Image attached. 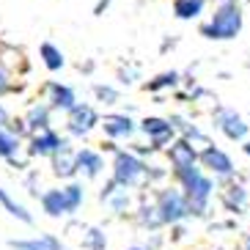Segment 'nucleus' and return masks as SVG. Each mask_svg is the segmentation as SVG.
<instances>
[{
  "label": "nucleus",
  "mask_w": 250,
  "mask_h": 250,
  "mask_svg": "<svg viewBox=\"0 0 250 250\" xmlns=\"http://www.w3.org/2000/svg\"><path fill=\"white\" fill-rule=\"evenodd\" d=\"M173 179L179 182V187L187 195V204H190V217H206L209 214V201L214 195V182L209 173H204V168L192 165L187 170H176Z\"/></svg>",
  "instance_id": "1"
},
{
  "label": "nucleus",
  "mask_w": 250,
  "mask_h": 250,
  "mask_svg": "<svg viewBox=\"0 0 250 250\" xmlns=\"http://www.w3.org/2000/svg\"><path fill=\"white\" fill-rule=\"evenodd\" d=\"M239 30H242V6L239 0H226L217 3L209 22L201 25V36L212 42H231L239 36Z\"/></svg>",
  "instance_id": "2"
},
{
  "label": "nucleus",
  "mask_w": 250,
  "mask_h": 250,
  "mask_svg": "<svg viewBox=\"0 0 250 250\" xmlns=\"http://www.w3.org/2000/svg\"><path fill=\"white\" fill-rule=\"evenodd\" d=\"M146 173H148V162L138 154V151H124L118 148L113 154V179H116L121 187L132 190V187H140L146 182Z\"/></svg>",
  "instance_id": "3"
},
{
  "label": "nucleus",
  "mask_w": 250,
  "mask_h": 250,
  "mask_svg": "<svg viewBox=\"0 0 250 250\" xmlns=\"http://www.w3.org/2000/svg\"><path fill=\"white\" fill-rule=\"evenodd\" d=\"M154 201L165 226H176V223H184L190 217V204H187V195L182 187H162Z\"/></svg>",
  "instance_id": "4"
},
{
  "label": "nucleus",
  "mask_w": 250,
  "mask_h": 250,
  "mask_svg": "<svg viewBox=\"0 0 250 250\" xmlns=\"http://www.w3.org/2000/svg\"><path fill=\"white\" fill-rule=\"evenodd\" d=\"M140 132L148 138V143H151V148L154 151H160V148L170 146L173 140H176V129H173V124H170V118H160V116H146L143 121H140Z\"/></svg>",
  "instance_id": "5"
},
{
  "label": "nucleus",
  "mask_w": 250,
  "mask_h": 250,
  "mask_svg": "<svg viewBox=\"0 0 250 250\" xmlns=\"http://www.w3.org/2000/svg\"><path fill=\"white\" fill-rule=\"evenodd\" d=\"M201 168L206 170V173H212L214 179H231L234 176V160L223 151V148H217L214 143H209V146L201 148Z\"/></svg>",
  "instance_id": "6"
},
{
  "label": "nucleus",
  "mask_w": 250,
  "mask_h": 250,
  "mask_svg": "<svg viewBox=\"0 0 250 250\" xmlns=\"http://www.w3.org/2000/svg\"><path fill=\"white\" fill-rule=\"evenodd\" d=\"M214 126H217L228 140H234V143H245V140H248L250 126L245 124V118L239 116L234 107H217V110H214Z\"/></svg>",
  "instance_id": "7"
},
{
  "label": "nucleus",
  "mask_w": 250,
  "mask_h": 250,
  "mask_svg": "<svg viewBox=\"0 0 250 250\" xmlns=\"http://www.w3.org/2000/svg\"><path fill=\"white\" fill-rule=\"evenodd\" d=\"M99 124H102V118H99V113L91 104H74L72 110L66 113V129L74 138H85Z\"/></svg>",
  "instance_id": "8"
},
{
  "label": "nucleus",
  "mask_w": 250,
  "mask_h": 250,
  "mask_svg": "<svg viewBox=\"0 0 250 250\" xmlns=\"http://www.w3.org/2000/svg\"><path fill=\"white\" fill-rule=\"evenodd\" d=\"M168 160H170V170H187L192 165H198L201 151L195 148V143H190L187 138H176L168 146Z\"/></svg>",
  "instance_id": "9"
},
{
  "label": "nucleus",
  "mask_w": 250,
  "mask_h": 250,
  "mask_svg": "<svg viewBox=\"0 0 250 250\" xmlns=\"http://www.w3.org/2000/svg\"><path fill=\"white\" fill-rule=\"evenodd\" d=\"M63 146H69V143L61 138L58 132H52V129H39V132L30 138L28 151L33 157H52V154H58Z\"/></svg>",
  "instance_id": "10"
},
{
  "label": "nucleus",
  "mask_w": 250,
  "mask_h": 250,
  "mask_svg": "<svg viewBox=\"0 0 250 250\" xmlns=\"http://www.w3.org/2000/svg\"><path fill=\"white\" fill-rule=\"evenodd\" d=\"M99 126H102L104 135H107V138H113V140L132 138V135L140 129V124H135L126 113H107V116H102V124H99Z\"/></svg>",
  "instance_id": "11"
},
{
  "label": "nucleus",
  "mask_w": 250,
  "mask_h": 250,
  "mask_svg": "<svg viewBox=\"0 0 250 250\" xmlns=\"http://www.w3.org/2000/svg\"><path fill=\"white\" fill-rule=\"evenodd\" d=\"M248 201H250V195H248V187H245V184L231 182L220 190V204H223V209L231 212V214H242Z\"/></svg>",
  "instance_id": "12"
},
{
  "label": "nucleus",
  "mask_w": 250,
  "mask_h": 250,
  "mask_svg": "<svg viewBox=\"0 0 250 250\" xmlns=\"http://www.w3.org/2000/svg\"><path fill=\"white\" fill-rule=\"evenodd\" d=\"M135 220H138V226L143 228V231H148V234H157V231L165 226L160 209H157V201H140L138 212H135Z\"/></svg>",
  "instance_id": "13"
},
{
  "label": "nucleus",
  "mask_w": 250,
  "mask_h": 250,
  "mask_svg": "<svg viewBox=\"0 0 250 250\" xmlns=\"http://www.w3.org/2000/svg\"><path fill=\"white\" fill-rule=\"evenodd\" d=\"M47 94H50V107L55 110H72L74 104H77V94L74 88L63 85V83H47Z\"/></svg>",
  "instance_id": "14"
},
{
  "label": "nucleus",
  "mask_w": 250,
  "mask_h": 250,
  "mask_svg": "<svg viewBox=\"0 0 250 250\" xmlns=\"http://www.w3.org/2000/svg\"><path fill=\"white\" fill-rule=\"evenodd\" d=\"M77 170H80L85 179H96L104 170L102 154L94 151V148H80V151H77Z\"/></svg>",
  "instance_id": "15"
},
{
  "label": "nucleus",
  "mask_w": 250,
  "mask_h": 250,
  "mask_svg": "<svg viewBox=\"0 0 250 250\" xmlns=\"http://www.w3.org/2000/svg\"><path fill=\"white\" fill-rule=\"evenodd\" d=\"M8 248L14 250H66L61 239H55L52 234H44V236H36V239H11Z\"/></svg>",
  "instance_id": "16"
},
{
  "label": "nucleus",
  "mask_w": 250,
  "mask_h": 250,
  "mask_svg": "<svg viewBox=\"0 0 250 250\" xmlns=\"http://www.w3.org/2000/svg\"><path fill=\"white\" fill-rule=\"evenodd\" d=\"M52 170H55V176H74L77 173V151H72L69 146H63L58 154H52Z\"/></svg>",
  "instance_id": "17"
},
{
  "label": "nucleus",
  "mask_w": 250,
  "mask_h": 250,
  "mask_svg": "<svg viewBox=\"0 0 250 250\" xmlns=\"http://www.w3.org/2000/svg\"><path fill=\"white\" fill-rule=\"evenodd\" d=\"M42 206H44V212L50 214V217H63L66 212V195H63V190H47L42 192Z\"/></svg>",
  "instance_id": "18"
},
{
  "label": "nucleus",
  "mask_w": 250,
  "mask_h": 250,
  "mask_svg": "<svg viewBox=\"0 0 250 250\" xmlns=\"http://www.w3.org/2000/svg\"><path fill=\"white\" fill-rule=\"evenodd\" d=\"M204 6L206 0H173V14H176V20L190 22V20H198L204 14Z\"/></svg>",
  "instance_id": "19"
},
{
  "label": "nucleus",
  "mask_w": 250,
  "mask_h": 250,
  "mask_svg": "<svg viewBox=\"0 0 250 250\" xmlns=\"http://www.w3.org/2000/svg\"><path fill=\"white\" fill-rule=\"evenodd\" d=\"M39 58H42V63H44L50 72H58V69H63V63H66L63 52L55 44H50V42H44V44L39 47Z\"/></svg>",
  "instance_id": "20"
},
{
  "label": "nucleus",
  "mask_w": 250,
  "mask_h": 250,
  "mask_svg": "<svg viewBox=\"0 0 250 250\" xmlns=\"http://www.w3.org/2000/svg\"><path fill=\"white\" fill-rule=\"evenodd\" d=\"M179 80H182V74L170 69V72L157 74L154 80H148L146 85H143V88H146L148 94H160V91H165V88H176V85H179Z\"/></svg>",
  "instance_id": "21"
},
{
  "label": "nucleus",
  "mask_w": 250,
  "mask_h": 250,
  "mask_svg": "<svg viewBox=\"0 0 250 250\" xmlns=\"http://www.w3.org/2000/svg\"><path fill=\"white\" fill-rule=\"evenodd\" d=\"M28 129H50V104H33L25 116Z\"/></svg>",
  "instance_id": "22"
},
{
  "label": "nucleus",
  "mask_w": 250,
  "mask_h": 250,
  "mask_svg": "<svg viewBox=\"0 0 250 250\" xmlns=\"http://www.w3.org/2000/svg\"><path fill=\"white\" fill-rule=\"evenodd\" d=\"M17 151H20V135H14L11 129H6V126H0V157L14 160Z\"/></svg>",
  "instance_id": "23"
},
{
  "label": "nucleus",
  "mask_w": 250,
  "mask_h": 250,
  "mask_svg": "<svg viewBox=\"0 0 250 250\" xmlns=\"http://www.w3.org/2000/svg\"><path fill=\"white\" fill-rule=\"evenodd\" d=\"M0 204L6 206V212H8V214H14L17 220H22V223H33V214H30L22 204H17V201L11 198V195H8V192L3 190V187H0Z\"/></svg>",
  "instance_id": "24"
},
{
  "label": "nucleus",
  "mask_w": 250,
  "mask_h": 250,
  "mask_svg": "<svg viewBox=\"0 0 250 250\" xmlns=\"http://www.w3.org/2000/svg\"><path fill=\"white\" fill-rule=\"evenodd\" d=\"M107 204H110V209L116 214H124L129 206H132V198H129V192H126V187H116V190L107 195Z\"/></svg>",
  "instance_id": "25"
},
{
  "label": "nucleus",
  "mask_w": 250,
  "mask_h": 250,
  "mask_svg": "<svg viewBox=\"0 0 250 250\" xmlns=\"http://www.w3.org/2000/svg\"><path fill=\"white\" fill-rule=\"evenodd\" d=\"M63 195H66V212L74 214L83 206L85 190H83V184H66V187H63Z\"/></svg>",
  "instance_id": "26"
},
{
  "label": "nucleus",
  "mask_w": 250,
  "mask_h": 250,
  "mask_svg": "<svg viewBox=\"0 0 250 250\" xmlns=\"http://www.w3.org/2000/svg\"><path fill=\"white\" fill-rule=\"evenodd\" d=\"M83 248L85 250H107V236H104V231L88 228L85 236H83Z\"/></svg>",
  "instance_id": "27"
},
{
  "label": "nucleus",
  "mask_w": 250,
  "mask_h": 250,
  "mask_svg": "<svg viewBox=\"0 0 250 250\" xmlns=\"http://www.w3.org/2000/svg\"><path fill=\"white\" fill-rule=\"evenodd\" d=\"M94 96H96V102H102V104H118V99H121L118 88L104 85V83H96L94 85Z\"/></svg>",
  "instance_id": "28"
},
{
  "label": "nucleus",
  "mask_w": 250,
  "mask_h": 250,
  "mask_svg": "<svg viewBox=\"0 0 250 250\" xmlns=\"http://www.w3.org/2000/svg\"><path fill=\"white\" fill-rule=\"evenodd\" d=\"M138 74H140L138 66H132V69H118V80H121V85H132Z\"/></svg>",
  "instance_id": "29"
},
{
  "label": "nucleus",
  "mask_w": 250,
  "mask_h": 250,
  "mask_svg": "<svg viewBox=\"0 0 250 250\" xmlns=\"http://www.w3.org/2000/svg\"><path fill=\"white\" fill-rule=\"evenodd\" d=\"M170 228H173V236H170L173 242H182L184 236H187V228H184V223H176V226H170Z\"/></svg>",
  "instance_id": "30"
},
{
  "label": "nucleus",
  "mask_w": 250,
  "mask_h": 250,
  "mask_svg": "<svg viewBox=\"0 0 250 250\" xmlns=\"http://www.w3.org/2000/svg\"><path fill=\"white\" fill-rule=\"evenodd\" d=\"M8 88H11V83H8V74L0 69V94H6Z\"/></svg>",
  "instance_id": "31"
},
{
  "label": "nucleus",
  "mask_w": 250,
  "mask_h": 250,
  "mask_svg": "<svg viewBox=\"0 0 250 250\" xmlns=\"http://www.w3.org/2000/svg\"><path fill=\"white\" fill-rule=\"evenodd\" d=\"M110 3H113V0H99V3L94 6V14H96V17H102V11H104L107 6H110Z\"/></svg>",
  "instance_id": "32"
},
{
  "label": "nucleus",
  "mask_w": 250,
  "mask_h": 250,
  "mask_svg": "<svg viewBox=\"0 0 250 250\" xmlns=\"http://www.w3.org/2000/svg\"><path fill=\"white\" fill-rule=\"evenodd\" d=\"M8 121H11V118H8L6 107H3V104H0V126H8Z\"/></svg>",
  "instance_id": "33"
},
{
  "label": "nucleus",
  "mask_w": 250,
  "mask_h": 250,
  "mask_svg": "<svg viewBox=\"0 0 250 250\" xmlns=\"http://www.w3.org/2000/svg\"><path fill=\"white\" fill-rule=\"evenodd\" d=\"M242 250H250V234L242 236Z\"/></svg>",
  "instance_id": "34"
},
{
  "label": "nucleus",
  "mask_w": 250,
  "mask_h": 250,
  "mask_svg": "<svg viewBox=\"0 0 250 250\" xmlns=\"http://www.w3.org/2000/svg\"><path fill=\"white\" fill-rule=\"evenodd\" d=\"M126 250H148V245L143 242V245H135V248H126Z\"/></svg>",
  "instance_id": "35"
},
{
  "label": "nucleus",
  "mask_w": 250,
  "mask_h": 250,
  "mask_svg": "<svg viewBox=\"0 0 250 250\" xmlns=\"http://www.w3.org/2000/svg\"><path fill=\"white\" fill-rule=\"evenodd\" d=\"M242 148H245V154L250 157V140H245V143H242Z\"/></svg>",
  "instance_id": "36"
},
{
  "label": "nucleus",
  "mask_w": 250,
  "mask_h": 250,
  "mask_svg": "<svg viewBox=\"0 0 250 250\" xmlns=\"http://www.w3.org/2000/svg\"><path fill=\"white\" fill-rule=\"evenodd\" d=\"M214 3H226V0H214Z\"/></svg>",
  "instance_id": "37"
}]
</instances>
